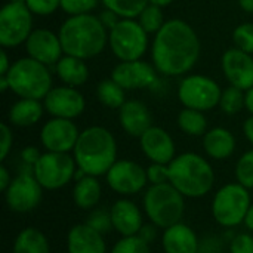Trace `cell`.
I'll use <instances>...</instances> for the list:
<instances>
[{"label": "cell", "mask_w": 253, "mask_h": 253, "mask_svg": "<svg viewBox=\"0 0 253 253\" xmlns=\"http://www.w3.org/2000/svg\"><path fill=\"white\" fill-rule=\"evenodd\" d=\"M200 56V40L182 19L166 21L153 43L154 67L165 76H182Z\"/></svg>", "instance_id": "6da1fadb"}, {"label": "cell", "mask_w": 253, "mask_h": 253, "mask_svg": "<svg viewBox=\"0 0 253 253\" xmlns=\"http://www.w3.org/2000/svg\"><path fill=\"white\" fill-rule=\"evenodd\" d=\"M77 168L86 175L102 176L117 162V142L110 130L102 126H92L80 132L73 150Z\"/></svg>", "instance_id": "7a4b0ae2"}, {"label": "cell", "mask_w": 253, "mask_h": 253, "mask_svg": "<svg viewBox=\"0 0 253 253\" xmlns=\"http://www.w3.org/2000/svg\"><path fill=\"white\" fill-rule=\"evenodd\" d=\"M59 40L67 55L89 59L101 53L107 43V28L99 18L84 13L68 18L59 28Z\"/></svg>", "instance_id": "3957f363"}, {"label": "cell", "mask_w": 253, "mask_h": 253, "mask_svg": "<svg viewBox=\"0 0 253 253\" xmlns=\"http://www.w3.org/2000/svg\"><path fill=\"white\" fill-rule=\"evenodd\" d=\"M169 182L185 199H200L212 191L215 172L200 154L182 153L169 163Z\"/></svg>", "instance_id": "277c9868"}, {"label": "cell", "mask_w": 253, "mask_h": 253, "mask_svg": "<svg viewBox=\"0 0 253 253\" xmlns=\"http://www.w3.org/2000/svg\"><path fill=\"white\" fill-rule=\"evenodd\" d=\"M142 209L151 224L160 230H166L182 222L185 197L170 182L150 185L142 197Z\"/></svg>", "instance_id": "5b68a950"}, {"label": "cell", "mask_w": 253, "mask_h": 253, "mask_svg": "<svg viewBox=\"0 0 253 253\" xmlns=\"http://www.w3.org/2000/svg\"><path fill=\"white\" fill-rule=\"evenodd\" d=\"M251 190L239 182L222 185L212 199V216L222 228H236L245 224L246 215L252 206Z\"/></svg>", "instance_id": "8992f818"}, {"label": "cell", "mask_w": 253, "mask_h": 253, "mask_svg": "<svg viewBox=\"0 0 253 253\" xmlns=\"http://www.w3.org/2000/svg\"><path fill=\"white\" fill-rule=\"evenodd\" d=\"M6 77L10 89L21 98L42 99L52 89V79L46 65L33 58H22L13 62Z\"/></svg>", "instance_id": "52a82bcc"}, {"label": "cell", "mask_w": 253, "mask_h": 253, "mask_svg": "<svg viewBox=\"0 0 253 253\" xmlns=\"http://www.w3.org/2000/svg\"><path fill=\"white\" fill-rule=\"evenodd\" d=\"M77 163L70 153L46 151L34 165V176L43 190L56 191L74 181Z\"/></svg>", "instance_id": "ba28073f"}, {"label": "cell", "mask_w": 253, "mask_h": 253, "mask_svg": "<svg viewBox=\"0 0 253 253\" xmlns=\"http://www.w3.org/2000/svg\"><path fill=\"white\" fill-rule=\"evenodd\" d=\"M108 42L113 53L120 61H136L145 53L148 37L139 22L120 19L119 24L110 30Z\"/></svg>", "instance_id": "9c48e42d"}, {"label": "cell", "mask_w": 253, "mask_h": 253, "mask_svg": "<svg viewBox=\"0 0 253 253\" xmlns=\"http://www.w3.org/2000/svg\"><path fill=\"white\" fill-rule=\"evenodd\" d=\"M25 3L9 1L0 12V44L15 47L30 37L33 16Z\"/></svg>", "instance_id": "30bf717a"}, {"label": "cell", "mask_w": 253, "mask_h": 253, "mask_svg": "<svg viewBox=\"0 0 253 253\" xmlns=\"http://www.w3.org/2000/svg\"><path fill=\"white\" fill-rule=\"evenodd\" d=\"M222 90L218 83L206 76L194 74L184 79L178 89L179 101L185 108H193L199 111L212 110L221 101Z\"/></svg>", "instance_id": "8fae6325"}, {"label": "cell", "mask_w": 253, "mask_h": 253, "mask_svg": "<svg viewBox=\"0 0 253 253\" xmlns=\"http://www.w3.org/2000/svg\"><path fill=\"white\" fill-rule=\"evenodd\" d=\"M43 187L33 172H19L4 191L6 206L15 213L33 212L42 202Z\"/></svg>", "instance_id": "7c38bea8"}, {"label": "cell", "mask_w": 253, "mask_h": 253, "mask_svg": "<svg viewBox=\"0 0 253 253\" xmlns=\"http://www.w3.org/2000/svg\"><path fill=\"white\" fill-rule=\"evenodd\" d=\"M107 185L119 196H133L141 193L147 185V169L133 160H117L105 175Z\"/></svg>", "instance_id": "4fadbf2b"}, {"label": "cell", "mask_w": 253, "mask_h": 253, "mask_svg": "<svg viewBox=\"0 0 253 253\" xmlns=\"http://www.w3.org/2000/svg\"><path fill=\"white\" fill-rule=\"evenodd\" d=\"M80 132L70 119L55 117L44 123L40 132V142L46 151L70 153L74 150Z\"/></svg>", "instance_id": "5bb4252c"}, {"label": "cell", "mask_w": 253, "mask_h": 253, "mask_svg": "<svg viewBox=\"0 0 253 253\" xmlns=\"http://www.w3.org/2000/svg\"><path fill=\"white\" fill-rule=\"evenodd\" d=\"M44 108L49 114L59 119L79 117L84 110L83 95L71 86L50 89L44 98Z\"/></svg>", "instance_id": "9a60e30c"}, {"label": "cell", "mask_w": 253, "mask_h": 253, "mask_svg": "<svg viewBox=\"0 0 253 253\" xmlns=\"http://www.w3.org/2000/svg\"><path fill=\"white\" fill-rule=\"evenodd\" d=\"M222 71L231 86L242 90L253 87V58L239 47L228 49L222 55Z\"/></svg>", "instance_id": "2e32d148"}, {"label": "cell", "mask_w": 253, "mask_h": 253, "mask_svg": "<svg viewBox=\"0 0 253 253\" xmlns=\"http://www.w3.org/2000/svg\"><path fill=\"white\" fill-rule=\"evenodd\" d=\"M113 230L122 237L138 236L144 227V215L141 208L130 199H119L110 208Z\"/></svg>", "instance_id": "e0dca14e"}, {"label": "cell", "mask_w": 253, "mask_h": 253, "mask_svg": "<svg viewBox=\"0 0 253 253\" xmlns=\"http://www.w3.org/2000/svg\"><path fill=\"white\" fill-rule=\"evenodd\" d=\"M25 46H27V52L30 58L44 65L58 64L64 52L59 36L44 28L34 30L27 39Z\"/></svg>", "instance_id": "ac0fdd59"}, {"label": "cell", "mask_w": 253, "mask_h": 253, "mask_svg": "<svg viewBox=\"0 0 253 253\" xmlns=\"http://www.w3.org/2000/svg\"><path fill=\"white\" fill-rule=\"evenodd\" d=\"M111 79L123 89H144L156 82L154 68L144 61H122L114 67Z\"/></svg>", "instance_id": "d6986e66"}, {"label": "cell", "mask_w": 253, "mask_h": 253, "mask_svg": "<svg viewBox=\"0 0 253 253\" xmlns=\"http://www.w3.org/2000/svg\"><path fill=\"white\" fill-rule=\"evenodd\" d=\"M141 150L151 163L169 165L175 156V142L172 136L159 126H151L139 138Z\"/></svg>", "instance_id": "ffe728a7"}, {"label": "cell", "mask_w": 253, "mask_h": 253, "mask_svg": "<svg viewBox=\"0 0 253 253\" xmlns=\"http://www.w3.org/2000/svg\"><path fill=\"white\" fill-rule=\"evenodd\" d=\"M65 245L68 253H107L105 236L86 222L77 224L68 230Z\"/></svg>", "instance_id": "44dd1931"}, {"label": "cell", "mask_w": 253, "mask_h": 253, "mask_svg": "<svg viewBox=\"0 0 253 253\" xmlns=\"http://www.w3.org/2000/svg\"><path fill=\"white\" fill-rule=\"evenodd\" d=\"M200 239L185 222H178L162 233V249L165 253H199Z\"/></svg>", "instance_id": "7402d4cb"}, {"label": "cell", "mask_w": 253, "mask_h": 253, "mask_svg": "<svg viewBox=\"0 0 253 253\" xmlns=\"http://www.w3.org/2000/svg\"><path fill=\"white\" fill-rule=\"evenodd\" d=\"M119 110L120 125L130 136L141 138L153 126L151 113L141 101H126Z\"/></svg>", "instance_id": "603a6c76"}, {"label": "cell", "mask_w": 253, "mask_h": 253, "mask_svg": "<svg viewBox=\"0 0 253 253\" xmlns=\"http://www.w3.org/2000/svg\"><path fill=\"white\" fill-rule=\"evenodd\" d=\"M203 148L213 160H225L236 151V138L225 127H213L205 133Z\"/></svg>", "instance_id": "cb8c5ba5"}, {"label": "cell", "mask_w": 253, "mask_h": 253, "mask_svg": "<svg viewBox=\"0 0 253 253\" xmlns=\"http://www.w3.org/2000/svg\"><path fill=\"white\" fill-rule=\"evenodd\" d=\"M102 196V187L98 181V176L86 175L82 179L76 181L73 188L74 205L82 211H92L98 208Z\"/></svg>", "instance_id": "d4e9b609"}, {"label": "cell", "mask_w": 253, "mask_h": 253, "mask_svg": "<svg viewBox=\"0 0 253 253\" xmlns=\"http://www.w3.org/2000/svg\"><path fill=\"white\" fill-rule=\"evenodd\" d=\"M12 253H50V245L43 231L36 227H27L15 237Z\"/></svg>", "instance_id": "484cf974"}, {"label": "cell", "mask_w": 253, "mask_h": 253, "mask_svg": "<svg viewBox=\"0 0 253 253\" xmlns=\"http://www.w3.org/2000/svg\"><path fill=\"white\" fill-rule=\"evenodd\" d=\"M43 114V107L39 99L21 98L9 110V122L19 127H28L36 125Z\"/></svg>", "instance_id": "4316f807"}, {"label": "cell", "mask_w": 253, "mask_h": 253, "mask_svg": "<svg viewBox=\"0 0 253 253\" xmlns=\"http://www.w3.org/2000/svg\"><path fill=\"white\" fill-rule=\"evenodd\" d=\"M56 73H58L59 79L67 86H71V87L84 84L89 77V71H87L86 64L83 62V59L70 56V55L61 58L58 61Z\"/></svg>", "instance_id": "83f0119b"}, {"label": "cell", "mask_w": 253, "mask_h": 253, "mask_svg": "<svg viewBox=\"0 0 253 253\" xmlns=\"http://www.w3.org/2000/svg\"><path fill=\"white\" fill-rule=\"evenodd\" d=\"M178 126L184 133L190 136H202L206 133L208 122L206 117L203 116V111L184 108L178 116Z\"/></svg>", "instance_id": "f1b7e54d"}, {"label": "cell", "mask_w": 253, "mask_h": 253, "mask_svg": "<svg viewBox=\"0 0 253 253\" xmlns=\"http://www.w3.org/2000/svg\"><path fill=\"white\" fill-rule=\"evenodd\" d=\"M98 98L102 105L108 108H120L126 101H125V89L116 83L113 79L102 80L98 84Z\"/></svg>", "instance_id": "f546056e"}, {"label": "cell", "mask_w": 253, "mask_h": 253, "mask_svg": "<svg viewBox=\"0 0 253 253\" xmlns=\"http://www.w3.org/2000/svg\"><path fill=\"white\" fill-rule=\"evenodd\" d=\"M107 9L116 12L123 19H132L139 16L148 6V0H102Z\"/></svg>", "instance_id": "4dcf8cb0"}, {"label": "cell", "mask_w": 253, "mask_h": 253, "mask_svg": "<svg viewBox=\"0 0 253 253\" xmlns=\"http://www.w3.org/2000/svg\"><path fill=\"white\" fill-rule=\"evenodd\" d=\"M219 105L224 113H227L230 116L237 114L239 111H242L243 107H246V93H243L242 89L231 86L222 92Z\"/></svg>", "instance_id": "1f68e13d"}, {"label": "cell", "mask_w": 253, "mask_h": 253, "mask_svg": "<svg viewBox=\"0 0 253 253\" xmlns=\"http://www.w3.org/2000/svg\"><path fill=\"white\" fill-rule=\"evenodd\" d=\"M139 24L147 31V34H153V33L157 34L165 25V16L162 7L150 3L139 15Z\"/></svg>", "instance_id": "d6a6232c"}, {"label": "cell", "mask_w": 253, "mask_h": 253, "mask_svg": "<svg viewBox=\"0 0 253 253\" xmlns=\"http://www.w3.org/2000/svg\"><path fill=\"white\" fill-rule=\"evenodd\" d=\"M234 173L239 184H242L248 190H253V150L246 151L237 160Z\"/></svg>", "instance_id": "836d02e7"}, {"label": "cell", "mask_w": 253, "mask_h": 253, "mask_svg": "<svg viewBox=\"0 0 253 253\" xmlns=\"http://www.w3.org/2000/svg\"><path fill=\"white\" fill-rule=\"evenodd\" d=\"M110 253H151V245L144 242L139 236L122 237L114 243Z\"/></svg>", "instance_id": "e575fe53"}, {"label": "cell", "mask_w": 253, "mask_h": 253, "mask_svg": "<svg viewBox=\"0 0 253 253\" xmlns=\"http://www.w3.org/2000/svg\"><path fill=\"white\" fill-rule=\"evenodd\" d=\"M86 224L89 227H92L93 230H96L101 234H108L113 230V222H111V215H110V209H104V208H95L90 211Z\"/></svg>", "instance_id": "d590c367"}, {"label": "cell", "mask_w": 253, "mask_h": 253, "mask_svg": "<svg viewBox=\"0 0 253 253\" xmlns=\"http://www.w3.org/2000/svg\"><path fill=\"white\" fill-rule=\"evenodd\" d=\"M233 40L236 46L248 53H253V24L251 22H243L240 24L234 33H233Z\"/></svg>", "instance_id": "8d00e7d4"}, {"label": "cell", "mask_w": 253, "mask_h": 253, "mask_svg": "<svg viewBox=\"0 0 253 253\" xmlns=\"http://www.w3.org/2000/svg\"><path fill=\"white\" fill-rule=\"evenodd\" d=\"M96 4L98 0H61V7L71 16L89 13Z\"/></svg>", "instance_id": "74e56055"}, {"label": "cell", "mask_w": 253, "mask_h": 253, "mask_svg": "<svg viewBox=\"0 0 253 253\" xmlns=\"http://www.w3.org/2000/svg\"><path fill=\"white\" fill-rule=\"evenodd\" d=\"M230 253H253L252 233H239L231 237L228 242Z\"/></svg>", "instance_id": "f35d334b"}, {"label": "cell", "mask_w": 253, "mask_h": 253, "mask_svg": "<svg viewBox=\"0 0 253 253\" xmlns=\"http://www.w3.org/2000/svg\"><path fill=\"white\" fill-rule=\"evenodd\" d=\"M147 179L150 185H159L169 182V165L151 163L147 168Z\"/></svg>", "instance_id": "ab89813d"}, {"label": "cell", "mask_w": 253, "mask_h": 253, "mask_svg": "<svg viewBox=\"0 0 253 253\" xmlns=\"http://www.w3.org/2000/svg\"><path fill=\"white\" fill-rule=\"evenodd\" d=\"M25 4L31 13L44 16L53 13L61 6V0H27Z\"/></svg>", "instance_id": "60d3db41"}, {"label": "cell", "mask_w": 253, "mask_h": 253, "mask_svg": "<svg viewBox=\"0 0 253 253\" xmlns=\"http://www.w3.org/2000/svg\"><path fill=\"white\" fill-rule=\"evenodd\" d=\"M0 136H1V142H0V160L3 163L7 159V156H9V153L12 150V144H13L12 129L6 123H1L0 125Z\"/></svg>", "instance_id": "b9f144b4"}, {"label": "cell", "mask_w": 253, "mask_h": 253, "mask_svg": "<svg viewBox=\"0 0 253 253\" xmlns=\"http://www.w3.org/2000/svg\"><path fill=\"white\" fill-rule=\"evenodd\" d=\"M224 240L218 236H208L200 240L199 253H222Z\"/></svg>", "instance_id": "7bdbcfd3"}, {"label": "cell", "mask_w": 253, "mask_h": 253, "mask_svg": "<svg viewBox=\"0 0 253 253\" xmlns=\"http://www.w3.org/2000/svg\"><path fill=\"white\" fill-rule=\"evenodd\" d=\"M40 153L36 147H25L21 151V162L22 165H25L24 169H21V172H33L34 170V165L37 163V160L40 159Z\"/></svg>", "instance_id": "ee69618b"}, {"label": "cell", "mask_w": 253, "mask_h": 253, "mask_svg": "<svg viewBox=\"0 0 253 253\" xmlns=\"http://www.w3.org/2000/svg\"><path fill=\"white\" fill-rule=\"evenodd\" d=\"M157 230H160V228H157L154 224H144V227L141 228V231H139V237L144 240V242H147L148 245H151L156 239H157Z\"/></svg>", "instance_id": "f6af8a7d"}, {"label": "cell", "mask_w": 253, "mask_h": 253, "mask_svg": "<svg viewBox=\"0 0 253 253\" xmlns=\"http://www.w3.org/2000/svg\"><path fill=\"white\" fill-rule=\"evenodd\" d=\"M120 16L116 13V12H113V10H110V9H107V10H104L102 13H101V16H99V19H101V22L104 24V27L105 28H110V30H113L117 24H119V19Z\"/></svg>", "instance_id": "bcb514c9"}, {"label": "cell", "mask_w": 253, "mask_h": 253, "mask_svg": "<svg viewBox=\"0 0 253 253\" xmlns=\"http://www.w3.org/2000/svg\"><path fill=\"white\" fill-rule=\"evenodd\" d=\"M12 179H13V178H12L9 169L1 163V165H0V191H1V193H4V191L9 188Z\"/></svg>", "instance_id": "7dc6e473"}, {"label": "cell", "mask_w": 253, "mask_h": 253, "mask_svg": "<svg viewBox=\"0 0 253 253\" xmlns=\"http://www.w3.org/2000/svg\"><path fill=\"white\" fill-rule=\"evenodd\" d=\"M12 65H9V58L4 50L0 52V76H6Z\"/></svg>", "instance_id": "c3c4849f"}, {"label": "cell", "mask_w": 253, "mask_h": 253, "mask_svg": "<svg viewBox=\"0 0 253 253\" xmlns=\"http://www.w3.org/2000/svg\"><path fill=\"white\" fill-rule=\"evenodd\" d=\"M243 132H245V136L248 138V141L253 145V116L249 117L245 125H243Z\"/></svg>", "instance_id": "681fc988"}, {"label": "cell", "mask_w": 253, "mask_h": 253, "mask_svg": "<svg viewBox=\"0 0 253 253\" xmlns=\"http://www.w3.org/2000/svg\"><path fill=\"white\" fill-rule=\"evenodd\" d=\"M243 225L253 234V203L252 206H251V209H249V212H248V215H246V219H245Z\"/></svg>", "instance_id": "f907efd6"}, {"label": "cell", "mask_w": 253, "mask_h": 253, "mask_svg": "<svg viewBox=\"0 0 253 253\" xmlns=\"http://www.w3.org/2000/svg\"><path fill=\"white\" fill-rule=\"evenodd\" d=\"M246 108L252 113L253 116V87L246 92Z\"/></svg>", "instance_id": "816d5d0a"}, {"label": "cell", "mask_w": 253, "mask_h": 253, "mask_svg": "<svg viewBox=\"0 0 253 253\" xmlns=\"http://www.w3.org/2000/svg\"><path fill=\"white\" fill-rule=\"evenodd\" d=\"M239 3H240L242 9L253 13V0H239Z\"/></svg>", "instance_id": "f5cc1de1"}, {"label": "cell", "mask_w": 253, "mask_h": 253, "mask_svg": "<svg viewBox=\"0 0 253 253\" xmlns=\"http://www.w3.org/2000/svg\"><path fill=\"white\" fill-rule=\"evenodd\" d=\"M173 0H148V3H151V4H156V6H160V7H163V6H168V4H170Z\"/></svg>", "instance_id": "db71d44e"}, {"label": "cell", "mask_w": 253, "mask_h": 253, "mask_svg": "<svg viewBox=\"0 0 253 253\" xmlns=\"http://www.w3.org/2000/svg\"><path fill=\"white\" fill-rule=\"evenodd\" d=\"M0 89H1V90L10 89V86H9V80H7V77H6V76H0Z\"/></svg>", "instance_id": "11a10c76"}, {"label": "cell", "mask_w": 253, "mask_h": 253, "mask_svg": "<svg viewBox=\"0 0 253 253\" xmlns=\"http://www.w3.org/2000/svg\"><path fill=\"white\" fill-rule=\"evenodd\" d=\"M10 1H15V3H25L27 0H10Z\"/></svg>", "instance_id": "9f6ffc18"}]
</instances>
